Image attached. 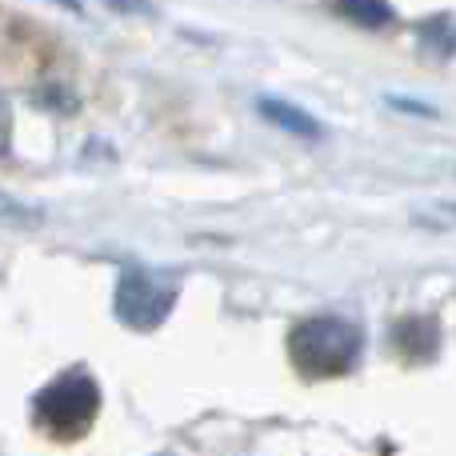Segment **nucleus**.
<instances>
[{
    "label": "nucleus",
    "instance_id": "6",
    "mask_svg": "<svg viewBox=\"0 0 456 456\" xmlns=\"http://www.w3.org/2000/svg\"><path fill=\"white\" fill-rule=\"evenodd\" d=\"M260 112H265L273 125L289 128V133H297V136H316L321 133V125H316L308 112L292 109V104H284V101H273V96H260Z\"/></svg>",
    "mask_w": 456,
    "mask_h": 456
},
{
    "label": "nucleus",
    "instance_id": "9",
    "mask_svg": "<svg viewBox=\"0 0 456 456\" xmlns=\"http://www.w3.org/2000/svg\"><path fill=\"white\" fill-rule=\"evenodd\" d=\"M8 141H12V104L0 93V157L8 152Z\"/></svg>",
    "mask_w": 456,
    "mask_h": 456
},
{
    "label": "nucleus",
    "instance_id": "10",
    "mask_svg": "<svg viewBox=\"0 0 456 456\" xmlns=\"http://www.w3.org/2000/svg\"><path fill=\"white\" fill-rule=\"evenodd\" d=\"M109 4H117V8H136V12H149V4H136V0H109Z\"/></svg>",
    "mask_w": 456,
    "mask_h": 456
},
{
    "label": "nucleus",
    "instance_id": "3",
    "mask_svg": "<svg viewBox=\"0 0 456 456\" xmlns=\"http://www.w3.org/2000/svg\"><path fill=\"white\" fill-rule=\"evenodd\" d=\"M176 284L173 273H152V268H125L117 281V292H112V313H117L120 324L136 332H149L157 324H165V316L173 313L176 305Z\"/></svg>",
    "mask_w": 456,
    "mask_h": 456
},
{
    "label": "nucleus",
    "instance_id": "5",
    "mask_svg": "<svg viewBox=\"0 0 456 456\" xmlns=\"http://www.w3.org/2000/svg\"><path fill=\"white\" fill-rule=\"evenodd\" d=\"M332 8L340 16H348L353 24H361V28H385L393 20V4L388 0H332Z\"/></svg>",
    "mask_w": 456,
    "mask_h": 456
},
{
    "label": "nucleus",
    "instance_id": "2",
    "mask_svg": "<svg viewBox=\"0 0 456 456\" xmlns=\"http://www.w3.org/2000/svg\"><path fill=\"white\" fill-rule=\"evenodd\" d=\"M96 409H101V388L85 369H69L32 401L40 433H48L53 441H80L93 428Z\"/></svg>",
    "mask_w": 456,
    "mask_h": 456
},
{
    "label": "nucleus",
    "instance_id": "7",
    "mask_svg": "<svg viewBox=\"0 0 456 456\" xmlns=\"http://www.w3.org/2000/svg\"><path fill=\"white\" fill-rule=\"evenodd\" d=\"M40 221H45V216H40L37 208H28V205H20V200H12V197L0 192V224H8V228H40Z\"/></svg>",
    "mask_w": 456,
    "mask_h": 456
},
{
    "label": "nucleus",
    "instance_id": "1",
    "mask_svg": "<svg viewBox=\"0 0 456 456\" xmlns=\"http://www.w3.org/2000/svg\"><path fill=\"white\" fill-rule=\"evenodd\" d=\"M289 356L305 377H345L361 356V329L340 316H313L289 332Z\"/></svg>",
    "mask_w": 456,
    "mask_h": 456
},
{
    "label": "nucleus",
    "instance_id": "4",
    "mask_svg": "<svg viewBox=\"0 0 456 456\" xmlns=\"http://www.w3.org/2000/svg\"><path fill=\"white\" fill-rule=\"evenodd\" d=\"M393 340L404 361H428L441 345V332H436V321H428V316H409V321L396 324Z\"/></svg>",
    "mask_w": 456,
    "mask_h": 456
},
{
    "label": "nucleus",
    "instance_id": "8",
    "mask_svg": "<svg viewBox=\"0 0 456 456\" xmlns=\"http://www.w3.org/2000/svg\"><path fill=\"white\" fill-rule=\"evenodd\" d=\"M37 101H40V104H48V109H61V112H72V109H77V96L64 93L61 85H48L45 93L37 96Z\"/></svg>",
    "mask_w": 456,
    "mask_h": 456
}]
</instances>
